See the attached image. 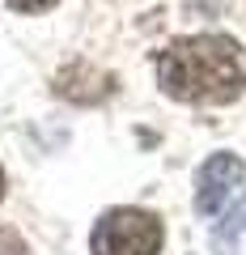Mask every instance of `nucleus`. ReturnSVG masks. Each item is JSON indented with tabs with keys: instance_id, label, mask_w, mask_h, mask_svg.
I'll use <instances>...</instances> for the list:
<instances>
[{
	"instance_id": "nucleus-1",
	"label": "nucleus",
	"mask_w": 246,
	"mask_h": 255,
	"mask_svg": "<svg viewBox=\"0 0 246 255\" xmlns=\"http://www.w3.org/2000/svg\"><path fill=\"white\" fill-rule=\"evenodd\" d=\"M157 85L174 102L225 107L246 90V51L229 34H187L157 51Z\"/></svg>"
},
{
	"instance_id": "nucleus-2",
	"label": "nucleus",
	"mask_w": 246,
	"mask_h": 255,
	"mask_svg": "<svg viewBox=\"0 0 246 255\" xmlns=\"http://www.w3.org/2000/svg\"><path fill=\"white\" fill-rule=\"evenodd\" d=\"M165 230L149 209H110L89 234V255H162Z\"/></svg>"
},
{
	"instance_id": "nucleus-3",
	"label": "nucleus",
	"mask_w": 246,
	"mask_h": 255,
	"mask_svg": "<svg viewBox=\"0 0 246 255\" xmlns=\"http://www.w3.org/2000/svg\"><path fill=\"white\" fill-rule=\"evenodd\" d=\"M246 179V162L238 153H212L195 174V213L200 217H217L234 187Z\"/></svg>"
},
{
	"instance_id": "nucleus-4",
	"label": "nucleus",
	"mask_w": 246,
	"mask_h": 255,
	"mask_svg": "<svg viewBox=\"0 0 246 255\" xmlns=\"http://www.w3.org/2000/svg\"><path fill=\"white\" fill-rule=\"evenodd\" d=\"M110 90H115V77L98 73L89 64H73V68H64V73L55 77V94H64L73 102H102Z\"/></svg>"
},
{
	"instance_id": "nucleus-5",
	"label": "nucleus",
	"mask_w": 246,
	"mask_h": 255,
	"mask_svg": "<svg viewBox=\"0 0 246 255\" xmlns=\"http://www.w3.org/2000/svg\"><path fill=\"white\" fill-rule=\"evenodd\" d=\"M242 234H246V196L225 213V221L212 230V247H217L221 255H234V251H238V243H242Z\"/></svg>"
},
{
	"instance_id": "nucleus-6",
	"label": "nucleus",
	"mask_w": 246,
	"mask_h": 255,
	"mask_svg": "<svg viewBox=\"0 0 246 255\" xmlns=\"http://www.w3.org/2000/svg\"><path fill=\"white\" fill-rule=\"evenodd\" d=\"M0 255H30V247H26V238H21L17 230L0 226Z\"/></svg>"
},
{
	"instance_id": "nucleus-7",
	"label": "nucleus",
	"mask_w": 246,
	"mask_h": 255,
	"mask_svg": "<svg viewBox=\"0 0 246 255\" xmlns=\"http://www.w3.org/2000/svg\"><path fill=\"white\" fill-rule=\"evenodd\" d=\"M55 0H9V9H17V13H43V9H51Z\"/></svg>"
},
{
	"instance_id": "nucleus-8",
	"label": "nucleus",
	"mask_w": 246,
	"mask_h": 255,
	"mask_svg": "<svg viewBox=\"0 0 246 255\" xmlns=\"http://www.w3.org/2000/svg\"><path fill=\"white\" fill-rule=\"evenodd\" d=\"M0 200H4V170H0Z\"/></svg>"
}]
</instances>
